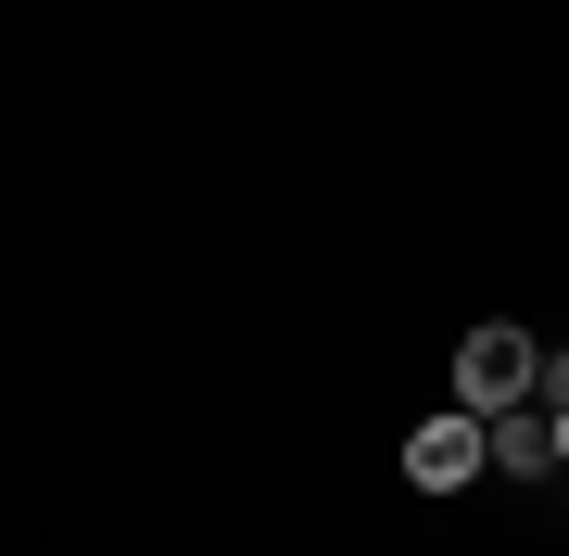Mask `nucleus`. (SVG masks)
Returning <instances> with one entry per match:
<instances>
[{
    "instance_id": "obj_4",
    "label": "nucleus",
    "mask_w": 569,
    "mask_h": 556,
    "mask_svg": "<svg viewBox=\"0 0 569 556\" xmlns=\"http://www.w3.org/2000/svg\"><path fill=\"white\" fill-rule=\"evenodd\" d=\"M531 405H569V342H545V380H531Z\"/></svg>"
},
{
    "instance_id": "obj_3",
    "label": "nucleus",
    "mask_w": 569,
    "mask_h": 556,
    "mask_svg": "<svg viewBox=\"0 0 569 556\" xmlns=\"http://www.w3.org/2000/svg\"><path fill=\"white\" fill-rule=\"evenodd\" d=\"M481 481H557L545 405H507V417H481Z\"/></svg>"
},
{
    "instance_id": "obj_1",
    "label": "nucleus",
    "mask_w": 569,
    "mask_h": 556,
    "mask_svg": "<svg viewBox=\"0 0 569 556\" xmlns=\"http://www.w3.org/2000/svg\"><path fill=\"white\" fill-rule=\"evenodd\" d=\"M531 380H545V342H531V330H507V316H481V330L456 342L443 405H468V417H507V405H531Z\"/></svg>"
},
{
    "instance_id": "obj_6",
    "label": "nucleus",
    "mask_w": 569,
    "mask_h": 556,
    "mask_svg": "<svg viewBox=\"0 0 569 556\" xmlns=\"http://www.w3.org/2000/svg\"><path fill=\"white\" fill-rule=\"evenodd\" d=\"M557 506H569V468H557Z\"/></svg>"
},
{
    "instance_id": "obj_2",
    "label": "nucleus",
    "mask_w": 569,
    "mask_h": 556,
    "mask_svg": "<svg viewBox=\"0 0 569 556\" xmlns=\"http://www.w3.org/2000/svg\"><path fill=\"white\" fill-rule=\"evenodd\" d=\"M406 481H418V494H468V481H481V417H468V405H430L418 431H406Z\"/></svg>"
},
{
    "instance_id": "obj_5",
    "label": "nucleus",
    "mask_w": 569,
    "mask_h": 556,
    "mask_svg": "<svg viewBox=\"0 0 569 556\" xmlns=\"http://www.w3.org/2000/svg\"><path fill=\"white\" fill-rule=\"evenodd\" d=\"M545 443H557V468H569V405H545Z\"/></svg>"
}]
</instances>
